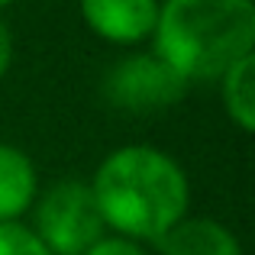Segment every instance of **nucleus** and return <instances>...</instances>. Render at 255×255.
<instances>
[{"label":"nucleus","mask_w":255,"mask_h":255,"mask_svg":"<svg viewBox=\"0 0 255 255\" xmlns=\"http://www.w3.org/2000/svg\"><path fill=\"white\" fill-rule=\"evenodd\" d=\"M104 226L136 243H155L187 213V174L168 152L123 145L100 162L91 181Z\"/></svg>","instance_id":"obj_1"},{"label":"nucleus","mask_w":255,"mask_h":255,"mask_svg":"<svg viewBox=\"0 0 255 255\" xmlns=\"http://www.w3.org/2000/svg\"><path fill=\"white\" fill-rule=\"evenodd\" d=\"M155 55L187 84L220 81L233 62L252 55V0H165L155 16Z\"/></svg>","instance_id":"obj_2"},{"label":"nucleus","mask_w":255,"mask_h":255,"mask_svg":"<svg viewBox=\"0 0 255 255\" xmlns=\"http://www.w3.org/2000/svg\"><path fill=\"white\" fill-rule=\"evenodd\" d=\"M104 230L94 191L84 181H58L36 200L32 233L52 255H84Z\"/></svg>","instance_id":"obj_3"},{"label":"nucleus","mask_w":255,"mask_h":255,"mask_svg":"<svg viewBox=\"0 0 255 255\" xmlns=\"http://www.w3.org/2000/svg\"><path fill=\"white\" fill-rule=\"evenodd\" d=\"M187 91V81L162 62L155 52L126 55L107 71L104 97L123 113H158L174 107Z\"/></svg>","instance_id":"obj_4"},{"label":"nucleus","mask_w":255,"mask_h":255,"mask_svg":"<svg viewBox=\"0 0 255 255\" xmlns=\"http://www.w3.org/2000/svg\"><path fill=\"white\" fill-rule=\"evenodd\" d=\"M81 16L100 39L132 45L152 36L158 0H81Z\"/></svg>","instance_id":"obj_5"},{"label":"nucleus","mask_w":255,"mask_h":255,"mask_svg":"<svg viewBox=\"0 0 255 255\" xmlns=\"http://www.w3.org/2000/svg\"><path fill=\"white\" fill-rule=\"evenodd\" d=\"M155 246L162 255H243L239 239L223 223L204 217H181Z\"/></svg>","instance_id":"obj_6"},{"label":"nucleus","mask_w":255,"mask_h":255,"mask_svg":"<svg viewBox=\"0 0 255 255\" xmlns=\"http://www.w3.org/2000/svg\"><path fill=\"white\" fill-rule=\"evenodd\" d=\"M36 168L16 145L0 142V223H19L36 200Z\"/></svg>","instance_id":"obj_7"},{"label":"nucleus","mask_w":255,"mask_h":255,"mask_svg":"<svg viewBox=\"0 0 255 255\" xmlns=\"http://www.w3.org/2000/svg\"><path fill=\"white\" fill-rule=\"evenodd\" d=\"M220 91H223L226 117L243 132L255 129V87H252V55H243L220 75Z\"/></svg>","instance_id":"obj_8"},{"label":"nucleus","mask_w":255,"mask_h":255,"mask_svg":"<svg viewBox=\"0 0 255 255\" xmlns=\"http://www.w3.org/2000/svg\"><path fill=\"white\" fill-rule=\"evenodd\" d=\"M0 255H52L23 223H0Z\"/></svg>","instance_id":"obj_9"},{"label":"nucleus","mask_w":255,"mask_h":255,"mask_svg":"<svg viewBox=\"0 0 255 255\" xmlns=\"http://www.w3.org/2000/svg\"><path fill=\"white\" fill-rule=\"evenodd\" d=\"M84 255H145V252H142V246H139L136 239H126V236H100Z\"/></svg>","instance_id":"obj_10"},{"label":"nucleus","mask_w":255,"mask_h":255,"mask_svg":"<svg viewBox=\"0 0 255 255\" xmlns=\"http://www.w3.org/2000/svg\"><path fill=\"white\" fill-rule=\"evenodd\" d=\"M10 58H13V39H10L6 23L0 19V78L6 75V68H10Z\"/></svg>","instance_id":"obj_11"},{"label":"nucleus","mask_w":255,"mask_h":255,"mask_svg":"<svg viewBox=\"0 0 255 255\" xmlns=\"http://www.w3.org/2000/svg\"><path fill=\"white\" fill-rule=\"evenodd\" d=\"M13 3V0H0V10H3V6H10Z\"/></svg>","instance_id":"obj_12"}]
</instances>
